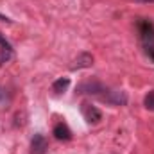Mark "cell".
Wrapping results in <instances>:
<instances>
[{
  "label": "cell",
  "instance_id": "cell-12",
  "mask_svg": "<svg viewBox=\"0 0 154 154\" xmlns=\"http://www.w3.org/2000/svg\"><path fill=\"white\" fill-rule=\"evenodd\" d=\"M0 20H4V22H11V20L7 18V16H2V14H0Z\"/></svg>",
  "mask_w": 154,
  "mask_h": 154
},
{
  "label": "cell",
  "instance_id": "cell-1",
  "mask_svg": "<svg viewBox=\"0 0 154 154\" xmlns=\"http://www.w3.org/2000/svg\"><path fill=\"white\" fill-rule=\"evenodd\" d=\"M136 29H138V34H140V41L145 47H154V23L151 20H145V18H140L136 20Z\"/></svg>",
  "mask_w": 154,
  "mask_h": 154
},
{
  "label": "cell",
  "instance_id": "cell-10",
  "mask_svg": "<svg viewBox=\"0 0 154 154\" xmlns=\"http://www.w3.org/2000/svg\"><path fill=\"white\" fill-rule=\"evenodd\" d=\"M11 57H13V48H2L0 50V65L7 63Z\"/></svg>",
  "mask_w": 154,
  "mask_h": 154
},
{
  "label": "cell",
  "instance_id": "cell-8",
  "mask_svg": "<svg viewBox=\"0 0 154 154\" xmlns=\"http://www.w3.org/2000/svg\"><path fill=\"white\" fill-rule=\"evenodd\" d=\"M68 86H70V79H68V77H59V79H56V81L52 82V90H54L56 93H63Z\"/></svg>",
  "mask_w": 154,
  "mask_h": 154
},
{
  "label": "cell",
  "instance_id": "cell-9",
  "mask_svg": "<svg viewBox=\"0 0 154 154\" xmlns=\"http://www.w3.org/2000/svg\"><path fill=\"white\" fill-rule=\"evenodd\" d=\"M143 106H145L149 111H154V90L145 95V99H143Z\"/></svg>",
  "mask_w": 154,
  "mask_h": 154
},
{
  "label": "cell",
  "instance_id": "cell-11",
  "mask_svg": "<svg viewBox=\"0 0 154 154\" xmlns=\"http://www.w3.org/2000/svg\"><path fill=\"white\" fill-rule=\"evenodd\" d=\"M0 47H2V48H13V47L9 45V41L4 38V34H0Z\"/></svg>",
  "mask_w": 154,
  "mask_h": 154
},
{
  "label": "cell",
  "instance_id": "cell-4",
  "mask_svg": "<svg viewBox=\"0 0 154 154\" xmlns=\"http://www.w3.org/2000/svg\"><path fill=\"white\" fill-rule=\"evenodd\" d=\"M48 142L43 134H34L31 140V154H47Z\"/></svg>",
  "mask_w": 154,
  "mask_h": 154
},
{
  "label": "cell",
  "instance_id": "cell-13",
  "mask_svg": "<svg viewBox=\"0 0 154 154\" xmlns=\"http://www.w3.org/2000/svg\"><path fill=\"white\" fill-rule=\"evenodd\" d=\"M134 2H154V0H134Z\"/></svg>",
  "mask_w": 154,
  "mask_h": 154
},
{
  "label": "cell",
  "instance_id": "cell-2",
  "mask_svg": "<svg viewBox=\"0 0 154 154\" xmlns=\"http://www.w3.org/2000/svg\"><path fill=\"white\" fill-rule=\"evenodd\" d=\"M77 91L79 93H86V95H99V93L106 91V86L102 82H99V81H86V82L79 84Z\"/></svg>",
  "mask_w": 154,
  "mask_h": 154
},
{
  "label": "cell",
  "instance_id": "cell-14",
  "mask_svg": "<svg viewBox=\"0 0 154 154\" xmlns=\"http://www.w3.org/2000/svg\"><path fill=\"white\" fill-rule=\"evenodd\" d=\"M2 97H4V91H2V90H0V100H2Z\"/></svg>",
  "mask_w": 154,
  "mask_h": 154
},
{
  "label": "cell",
  "instance_id": "cell-5",
  "mask_svg": "<svg viewBox=\"0 0 154 154\" xmlns=\"http://www.w3.org/2000/svg\"><path fill=\"white\" fill-rule=\"evenodd\" d=\"M82 115L86 118V122H90V124H99L102 118V113L91 104H82Z\"/></svg>",
  "mask_w": 154,
  "mask_h": 154
},
{
  "label": "cell",
  "instance_id": "cell-6",
  "mask_svg": "<svg viewBox=\"0 0 154 154\" xmlns=\"http://www.w3.org/2000/svg\"><path fill=\"white\" fill-rule=\"evenodd\" d=\"M52 134H54L57 140H61V142H68V140L72 138V131H70V127H68L65 122H57V124L54 125V129H52Z\"/></svg>",
  "mask_w": 154,
  "mask_h": 154
},
{
  "label": "cell",
  "instance_id": "cell-7",
  "mask_svg": "<svg viewBox=\"0 0 154 154\" xmlns=\"http://www.w3.org/2000/svg\"><path fill=\"white\" fill-rule=\"evenodd\" d=\"M93 65V56L90 52H81L75 57L74 65H72V70H82V68H90Z\"/></svg>",
  "mask_w": 154,
  "mask_h": 154
},
{
  "label": "cell",
  "instance_id": "cell-3",
  "mask_svg": "<svg viewBox=\"0 0 154 154\" xmlns=\"http://www.w3.org/2000/svg\"><path fill=\"white\" fill-rule=\"evenodd\" d=\"M102 99L106 102H109V104H115V106H125L127 104V95L122 90H111V91L104 93Z\"/></svg>",
  "mask_w": 154,
  "mask_h": 154
}]
</instances>
